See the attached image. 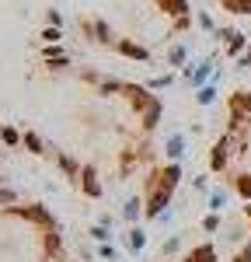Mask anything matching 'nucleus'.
Segmentation results:
<instances>
[{
  "label": "nucleus",
  "mask_w": 251,
  "mask_h": 262,
  "mask_svg": "<svg viewBox=\"0 0 251 262\" xmlns=\"http://www.w3.org/2000/svg\"><path fill=\"white\" fill-rule=\"evenodd\" d=\"M182 74H185L188 88H195V91H199V88H206V84H213V77L220 74V70H216V56L209 53V56H206L203 63H195V67H185Z\"/></svg>",
  "instance_id": "nucleus-1"
},
{
  "label": "nucleus",
  "mask_w": 251,
  "mask_h": 262,
  "mask_svg": "<svg viewBox=\"0 0 251 262\" xmlns=\"http://www.w3.org/2000/svg\"><path fill=\"white\" fill-rule=\"evenodd\" d=\"M7 213L11 217H21V221H28V224H39V227H60L56 224V217L42 206V203H28V206H7Z\"/></svg>",
  "instance_id": "nucleus-2"
},
{
  "label": "nucleus",
  "mask_w": 251,
  "mask_h": 262,
  "mask_svg": "<svg viewBox=\"0 0 251 262\" xmlns=\"http://www.w3.org/2000/svg\"><path fill=\"white\" fill-rule=\"evenodd\" d=\"M248 119H251V95L248 91H237V95L230 98V133L244 129Z\"/></svg>",
  "instance_id": "nucleus-3"
},
{
  "label": "nucleus",
  "mask_w": 251,
  "mask_h": 262,
  "mask_svg": "<svg viewBox=\"0 0 251 262\" xmlns=\"http://www.w3.org/2000/svg\"><path fill=\"white\" fill-rule=\"evenodd\" d=\"M81 77L87 84H94L98 95H126V88H129L126 81H119V77H105V74H98V70H84Z\"/></svg>",
  "instance_id": "nucleus-4"
},
{
  "label": "nucleus",
  "mask_w": 251,
  "mask_h": 262,
  "mask_svg": "<svg viewBox=\"0 0 251 262\" xmlns=\"http://www.w3.org/2000/svg\"><path fill=\"white\" fill-rule=\"evenodd\" d=\"M230 147H234L230 133H223L220 140L209 147V168H213V171H227V168H230V154H234Z\"/></svg>",
  "instance_id": "nucleus-5"
},
{
  "label": "nucleus",
  "mask_w": 251,
  "mask_h": 262,
  "mask_svg": "<svg viewBox=\"0 0 251 262\" xmlns=\"http://www.w3.org/2000/svg\"><path fill=\"white\" fill-rule=\"evenodd\" d=\"M216 39H223V46H227V56H244L248 53V35H241L237 28H220L216 32Z\"/></svg>",
  "instance_id": "nucleus-6"
},
{
  "label": "nucleus",
  "mask_w": 251,
  "mask_h": 262,
  "mask_svg": "<svg viewBox=\"0 0 251 262\" xmlns=\"http://www.w3.org/2000/svg\"><path fill=\"white\" fill-rule=\"evenodd\" d=\"M81 192L84 196H91V200H102V182H98V171H94V164H84L81 171Z\"/></svg>",
  "instance_id": "nucleus-7"
},
{
  "label": "nucleus",
  "mask_w": 251,
  "mask_h": 262,
  "mask_svg": "<svg viewBox=\"0 0 251 262\" xmlns=\"http://www.w3.org/2000/svg\"><path fill=\"white\" fill-rule=\"evenodd\" d=\"M185 150H188V137L185 133H171V137L164 140V158L167 161H182Z\"/></svg>",
  "instance_id": "nucleus-8"
},
{
  "label": "nucleus",
  "mask_w": 251,
  "mask_h": 262,
  "mask_svg": "<svg viewBox=\"0 0 251 262\" xmlns=\"http://www.w3.org/2000/svg\"><path fill=\"white\" fill-rule=\"evenodd\" d=\"M140 217H146V200H143V196H129V200L122 203V221L133 227Z\"/></svg>",
  "instance_id": "nucleus-9"
},
{
  "label": "nucleus",
  "mask_w": 251,
  "mask_h": 262,
  "mask_svg": "<svg viewBox=\"0 0 251 262\" xmlns=\"http://www.w3.org/2000/svg\"><path fill=\"white\" fill-rule=\"evenodd\" d=\"M126 98H129V105H133L136 112H143V108H150L154 95H150V88H143V84H129V88H126Z\"/></svg>",
  "instance_id": "nucleus-10"
},
{
  "label": "nucleus",
  "mask_w": 251,
  "mask_h": 262,
  "mask_svg": "<svg viewBox=\"0 0 251 262\" xmlns=\"http://www.w3.org/2000/svg\"><path fill=\"white\" fill-rule=\"evenodd\" d=\"M161 116H164V105H161V98H154V101H150V108H143V112H140V126H143V133L157 129Z\"/></svg>",
  "instance_id": "nucleus-11"
},
{
  "label": "nucleus",
  "mask_w": 251,
  "mask_h": 262,
  "mask_svg": "<svg viewBox=\"0 0 251 262\" xmlns=\"http://www.w3.org/2000/svg\"><path fill=\"white\" fill-rule=\"evenodd\" d=\"M56 164H60V171H63V175H66L70 182H73V185H81V171H84V168L73 161L66 150H56Z\"/></svg>",
  "instance_id": "nucleus-12"
},
{
  "label": "nucleus",
  "mask_w": 251,
  "mask_h": 262,
  "mask_svg": "<svg viewBox=\"0 0 251 262\" xmlns=\"http://www.w3.org/2000/svg\"><path fill=\"white\" fill-rule=\"evenodd\" d=\"M178 182H182V164H178V161H167L164 168H161V185L174 192V189H178Z\"/></svg>",
  "instance_id": "nucleus-13"
},
{
  "label": "nucleus",
  "mask_w": 251,
  "mask_h": 262,
  "mask_svg": "<svg viewBox=\"0 0 251 262\" xmlns=\"http://www.w3.org/2000/svg\"><path fill=\"white\" fill-rule=\"evenodd\" d=\"M126 248H129L133 255H140V252L146 248V231H143V227H136V224H133V227L126 231Z\"/></svg>",
  "instance_id": "nucleus-14"
},
{
  "label": "nucleus",
  "mask_w": 251,
  "mask_h": 262,
  "mask_svg": "<svg viewBox=\"0 0 251 262\" xmlns=\"http://www.w3.org/2000/svg\"><path fill=\"white\" fill-rule=\"evenodd\" d=\"M84 32H87L94 42H102V46H112V42H115V39H112V28H108L105 21H91V25H84Z\"/></svg>",
  "instance_id": "nucleus-15"
},
{
  "label": "nucleus",
  "mask_w": 251,
  "mask_h": 262,
  "mask_svg": "<svg viewBox=\"0 0 251 262\" xmlns=\"http://www.w3.org/2000/svg\"><path fill=\"white\" fill-rule=\"evenodd\" d=\"M42 56H45V63H49V70H66V67H70V56L63 53L60 46H45Z\"/></svg>",
  "instance_id": "nucleus-16"
},
{
  "label": "nucleus",
  "mask_w": 251,
  "mask_h": 262,
  "mask_svg": "<svg viewBox=\"0 0 251 262\" xmlns=\"http://www.w3.org/2000/svg\"><path fill=\"white\" fill-rule=\"evenodd\" d=\"M21 147H24L28 154H35V158L49 154V150H45V140H42L39 133H32V129H24V137H21Z\"/></svg>",
  "instance_id": "nucleus-17"
},
{
  "label": "nucleus",
  "mask_w": 251,
  "mask_h": 262,
  "mask_svg": "<svg viewBox=\"0 0 251 262\" xmlns=\"http://www.w3.org/2000/svg\"><path fill=\"white\" fill-rule=\"evenodd\" d=\"M115 49H119L122 56H129V60H150V53H146L143 46H136V42H129V39H119Z\"/></svg>",
  "instance_id": "nucleus-18"
},
{
  "label": "nucleus",
  "mask_w": 251,
  "mask_h": 262,
  "mask_svg": "<svg viewBox=\"0 0 251 262\" xmlns=\"http://www.w3.org/2000/svg\"><path fill=\"white\" fill-rule=\"evenodd\" d=\"M185 262H216V248L213 245H195L185 255Z\"/></svg>",
  "instance_id": "nucleus-19"
},
{
  "label": "nucleus",
  "mask_w": 251,
  "mask_h": 262,
  "mask_svg": "<svg viewBox=\"0 0 251 262\" xmlns=\"http://www.w3.org/2000/svg\"><path fill=\"white\" fill-rule=\"evenodd\" d=\"M206 203H209V213H223V210H227V203H230V196L223 192V189H209Z\"/></svg>",
  "instance_id": "nucleus-20"
},
{
  "label": "nucleus",
  "mask_w": 251,
  "mask_h": 262,
  "mask_svg": "<svg viewBox=\"0 0 251 262\" xmlns=\"http://www.w3.org/2000/svg\"><path fill=\"white\" fill-rule=\"evenodd\" d=\"M185 63H188L185 46H171V49H167V67H182V70H185Z\"/></svg>",
  "instance_id": "nucleus-21"
},
{
  "label": "nucleus",
  "mask_w": 251,
  "mask_h": 262,
  "mask_svg": "<svg viewBox=\"0 0 251 262\" xmlns=\"http://www.w3.org/2000/svg\"><path fill=\"white\" fill-rule=\"evenodd\" d=\"M178 252H182V234L164 238V245H161V259H171V255H178Z\"/></svg>",
  "instance_id": "nucleus-22"
},
{
  "label": "nucleus",
  "mask_w": 251,
  "mask_h": 262,
  "mask_svg": "<svg viewBox=\"0 0 251 262\" xmlns=\"http://www.w3.org/2000/svg\"><path fill=\"white\" fill-rule=\"evenodd\" d=\"M234 189H237L244 200H251V171H237V175H234Z\"/></svg>",
  "instance_id": "nucleus-23"
},
{
  "label": "nucleus",
  "mask_w": 251,
  "mask_h": 262,
  "mask_svg": "<svg viewBox=\"0 0 251 262\" xmlns=\"http://www.w3.org/2000/svg\"><path fill=\"white\" fill-rule=\"evenodd\" d=\"M195 101H199V105H213V101H216V81L206 84V88H199V91H195Z\"/></svg>",
  "instance_id": "nucleus-24"
},
{
  "label": "nucleus",
  "mask_w": 251,
  "mask_h": 262,
  "mask_svg": "<svg viewBox=\"0 0 251 262\" xmlns=\"http://www.w3.org/2000/svg\"><path fill=\"white\" fill-rule=\"evenodd\" d=\"M21 192L18 189H7V185H0V206H18Z\"/></svg>",
  "instance_id": "nucleus-25"
},
{
  "label": "nucleus",
  "mask_w": 251,
  "mask_h": 262,
  "mask_svg": "<svg viewBox=\"0 0 251 262\" xmlns=\"http://www.w3.org/2000/svg\"><path fill=\"white\" fill-rule=\"evenodd\" d=\"M167 84H174V74H161V77H150V81H146V88H150V91H164Z\"/></svg>",
  "instance_id": "nucleus-26"
},
{
  "label": "nucleus",
  "mask_w": 251,
  "mask_h": 262,
  "mask_svg": "<svg viewBox=\"0 0 251 262\" xmlns=\"http://www.w3.org/2000/svg\"><path fill=\"white\" fill-rule=\"evenodd\" d=\"M220 227H223V221H220V213H206V217H203V231H206V234H216Z\"/></svg>",
  "instance_id": "nucleus-27"
},
{
  "label": "nucleus",
  "mask_w": 251,
  "mask_h": 262,
  "mask_svg": "<svg viewBox=\"0 0 251 262\" xmlns=\"http://www.w3.org/2000/svg\"><path fill=\"white\" fill-rule=\"evenodd\" d=\"M91 238H94L98 245L112 242V227H105V224H94V227H91Z\"/></svg>",
  "instance_id": "nucleus-28"
},
{
  "label": "nucleus",
  "mask_w": 251,
  "mask_h": 262,
  "mask_svg": "<svg viewBox=\"0 0 251 262\" xmlns=\"http://www.w3.org/2000/svg\"><path fill=\"white\" fill-rule=\"evenodd\" d=\"M98 259H105V262H115V259H119V248H115L112 242L98 245Z\"/></svg>",
  "instance_id": "nucleus-29"
},
{
  "label": "nucleus",
  "mask_w": 251,
  "mask_h": 262,
  "mask_svg": "<svg viewBox=\"0 0 251 262\" xmlns=\"http://www.w3.org/2000/svg\"><path fill=\"white\" fill-rule=\"evenodd\" d=\"M4 147H21V133H18V129L4 126Z\"/></svg>",
  "instance_id": "nucleus-30"
},
{
  "label": "nucleus",
  "mask_w": 251,
  "mask_h": 262,
  "mask_svg": "<svg viewBox=\"0 0 251 262\" xmlns=\"http://www.w3.org/2000/svg\"><path fill=\"white\" fill-rule=\"evenodd\" d=\"M42 39L49 42V46H60V39H63V32H60V28H53V25H49V28H45V32H42Z\"/></svg>",
  "instance_id": "nucleus-31"
},
{
  "label": "nucleus",
  "mask_w": 251,
  "mask_h": 262,
  "mask_svg": "<svg viewBox=\"0 0 251 262\" xmlns=\"http://www.w3.org/2000/svg\"><path fill=\"white\" fill-rule=\"evenodd\" d=\"M227 231H230V234H227L230 242H241V238H244V227H241V224H230Z\"/></svg>",
  "instance_id": "nucleus-32"
},
{
  "label": "nucleus",
  "mask_w": 251,
  "mask_h": 262,
  "mask_svg": "<svg viewBox=\"0 0 251 262\" xmlns=\"http://www.w3.org/2000/svg\"><path fill=\"white\" fill-rule=\"evenodd\" d=\"M192 189H195V192H206V196H209V182L203 179V175H199V179H192Z\"/></svg>",
  "instance_id": "nucleus-33"
},
{
  "label": "nucleus",
  "mask_w": 251,
  "mask_h": 262,
  "mask_svg": "<svg viewBox=\"0 0 251 262\" xmlns=\"http://www.w3.org/2000/svg\"><path fill=\"white\" fill-rule=\"evenodd\" d=\"M199 25H203L206 32H213V35H216V25H213V18H209V14H199Z\"/></svg>",
  "instance_id": "nucleus-34"
},
{
  "label": "nucleus",
  "mask_w": 251,
  "mask_h": 262,
  "mask_svg": "<svg viewBox=\"0 0 251 262\" xmlns=\"http://www.w3.org/2000/svg\"><path fill=\"white\" fill-rule=\"evenodd\" d=\"M234 262H251V245H244V248L234 255Z\"/></svg>",
  "instance_id": "nucleus-35"
},
{
  "label": "nucleus",
  "mask_w": 251,
  "mask_h": 262,
  "mask_svg": "<svg viewBox=\"0 0 251 262\" xmlns=\"http://www.w3.org/2000/svg\"><path fill=\"white\" fill-rule=\"evenodd\" d=\"M237 67H241V70H248V67H251V42H248V53L237 60Z\"/></svg>",
  "instance_id": "nucleus-36"
},
{
  "label": "nucleus",
  "mask_w": 251,
  "mask_h": 262,
  "mask_svg": "<svg viewBox=\"0 0 251 262\" xmlns=\"http://www.w3.org/2000/svg\"><path fill=\"white\" fill-rule=\"evenodd\" d=\"M45 21H49L53 28H60V25H63V18H60V14H56V11H49V14H45Z\"/></svg>",
  "instance_id": "nucleus-37"
},
{
  "label": "nucleus",
  "mask_w": 251,
  "mask_h": 262,
  "mask_svg": "<svg viewBox=\"0 0 251 262\" xmlns=\"http://www.w3.org/2000/svg\"><path fill=\"white\" fill-rule=\"evenodd\" d=\"M98 224H105V227H112V224H115V217H112V213H102V217H98Z\"/></svg>",
  "instance_id": "nucleus-38"
},
{
  "label": "nucleus",
  "mask_w": 251,
  "mask_h": 262,
  "mask_svg": "<svg viewBox=\"0 0 251 262\" xmlns=\"http://www.w3.org/2000/svg\"><path fill=\"white\" fill-rule=\"evenodd\" d=\"M244 217H248V224H251V203H248V206H244Z\"/></svg>",
  "instance_id": "nucleus-39"
},
{
  "label": "nucleus",
  "mask_w": 251,
  "mask_h": 262,
  "mask_svg": "<svg viewBox=\"0 0 251 262\" xmlns=\"http://www.w3.org/2000/svg\"><path fill=\"white\" fill-rule=\"evenodd\" d=\"M0 143H4V126H0Z\"/></svg>",
  "instance_id": "nucleus-40"
},
{
  "label": "nucleus",
  "mask_w": 251,
  "mask_h": 262,
  "mask_svg": "<svg viewBox=\"0 0 251 262\" xmlns=\"http://www.w3.org/2000/svg\"><path fill=\"white\" fill-rule=\"evenodd\" d=\"M0 185H4V175H0Z\"/></svg>",
  "instance_id": "nucleus-41"
},
{
  "label": "nucleus",
  "mask_w": 251,
  "mask_h": 262,
  "mask_svg": "<svg viewBox=\"0 0 251 262\" xmlns=\"http://www.w3.org/2000/svg\"><path fill=\"white\" fill-rule=\"evenodd\" d=\"M0 158H4V150H0Z\"/></svg>",
  "instance_id": "nucleus-42"
}]
</instances>
